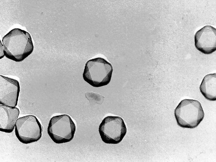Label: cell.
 I'll use <instances>...</instances> for the list:
<instances>
[{"label": "cell", "instance_id": "6", "mask_svg": "<svg viewBox=\"0 0 216 162\" xmlns=\"http://www.w3.org/2000/svg\"><path fill=\"white\" fill-rule=\"evenodd\" d=\"M98 129L102 140L107 144L119 143L127 132L124 120L118 116H109L105 118Z\"/></svg>", "mask_w": 216, "mask_h": 162}, {"label": "cell", "instance_id": "10", "mask_svg": "<svg viewBox=\"0 0 216 162\" xmlns=\"http://www.w3.org/2000/svg\"><path fill=\"white\" fill-rule=\"evenodd\" d=\"M200 91L206 99L216 100V74H208L203 78L200 86Z\"/></svg>", "mask_w": 216, "mask_h": 162}, {"label": "cell", "instance_id": "8", "mask_svg": "<svg viewBox=\"0 0 216 162\" xmlns=\"http://www.w3.org/2000/svg\"><path fill=\"white\" fill-rule=\"evenodd\" d=\"M196 49L205 54H211L216 50V30L207 25L198 31L194 35Z\"/></svg>", "mask_w": 216, "mask_h": 162}, {"label": "cell", "instance_id": "9", "mask_svg": "<svg viewBox=\"0 0 216 162\" xmlns=\"http://www.w3.org/2000/svg\"><path fill=\"white\" fill-rule=\"evenodd\" d=\"M20 113L15 107L0 105V131L7 133L13 131Z\"/></svg>", "mask_w": 216, "mask_h": 162}, {"label": "cell", "instance_id": "4", "mask_svg": "<svg viewBox=\"0 0 216 162\" xmlns=\"http://www.w3.org/2000/svg\"><path fill=\"white\" fill-rule=\"evenodd\" d=\"M76 126L70 116L66 114L55 116L50 119L47 133L57 144L68 142L73 138Z\"/></svg>", "mask_w": 216, "mask_h": 162}, {"label": "cell", "instance_id": "5", "mask_svg": "<svg viewBox=\"0 0 216 162\" xmlns=\"http://www.w3.org/2000/svg\"><path fill=\"white\" fill-rule=\"evenodd\" d=\"M42 127L35 116L29 115L18 118L15 131L18 140L24 144L37 142L42 136Z\"/></svg>", "mask_w": 216, "mask_h": 162}, {"label": "cell", "instance_id": "1", "mask_svg": "<svg viewBox=\"0 0 216 162\" xmlns=\"http://www.w3.org/2000/svg\"><path fill=\"white\" fill-rule=\"evenodd\" d=\"M0 58L4 56L19 62L22 61L33 52L34 46L30 34L19 28L10 31L2 39Z\"/></svg>", "mask_w": 216, "mask_h": 162}, {"label": "cell", "instance_id": "3", "mask_svg": "<svg viewBox=\"0 0 216 162\" xmlns=\"http://www.w3.org/2000/svg\"><path fill=\"white\" fill-rule=\"evenodd\" d=\"M112 72V66L110 63L103 58L97 57L87 61L83 77L92 86L99 87L110 83Z\"/></svg>", "mask_w": 216, "mask_h": 162}, {"label": "cell", "instance_id": "7", "mask_svg": "<svg viewBox=\"0 0 216 162\" xmlns=\"http://www.w3.org/2000/svg\"><path fill=\"white\" fill-rule=\"evenodd\" d=\"M20 92L19 82L16 80L0 75V104L15 107Z\"/></svg>", "mask_w": 216, "mask_h": 162}, {"label": "cell", "instance_id": "2", "mask_svg": "<svg viewBox=\"0 0 216 162\" xmlns=\"http://www.w3.org/2000/svg\"><path fill=\"white\" fill-rule=\"evenodd\" d=\"M174 114L177 124L184 128H195L204 117L201 104L193 99L182 100L175 109Z\"/></svg>", "mask_w": 216, "mask_h": 162}]
</instances>
